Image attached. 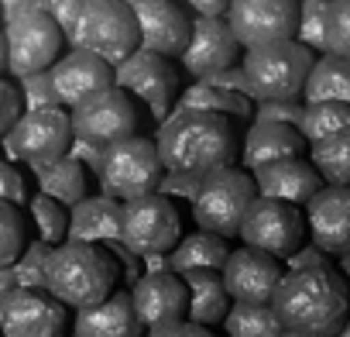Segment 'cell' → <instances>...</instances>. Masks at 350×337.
<instances>
[{
  "mask_svg": "<svg viewBox=\"0 0 350 337\" xmlns=\"http://www.w3.org/2000/svg\"><path fill=\"white\" fill-rule=\"evenodd\" d=\"M271 310L285 330L333 337L350 313V292H347L343 275L329 262L302 265V269L282 272L271 292Z\"/></svg>",
  "mask_w": 350,
  "mask_h": 337,
  "instance_id": "1",
  "label": "cell"
},
{
  "mask_svg": "<svg viewBox=\"0 0 350 337\" xmlns=\"http://www.w3.org/2000/svg\"><path fill=\"white\" fill-rule=\"evenodd\" d=\"M158 162L165 173L206 176L237 162V134L227 114L213 110H175L154 134Z\"/></svg>",
  "mask_w": 350,
  "mask_h": 337,
  "instance_id": "2",
  "label": "cell"
},
{
  "mask_svg": "<svg viewBox=\"0 0 350 337\" xmlns=\"http://www.w3.org/2000/svg\"><path fill=\"white\" fill-rule=\"evenodd\" d=\"M117 275L120 262L113 258V251L93 241H59L45 251L42 262L45 292H52L69 310L107 299L117 289Z\"/></svg>",
  "mask_w": 350,
  "mask_h": 337,
  "instance_id": "3",
  "label": "cell"
},
{
  "mask_svg": "<svg viewBox=\"0 0 350 337\" xmlns=\"http://www.w3.org/2000/svg\"><path fill=\"white\" fill-rule=\"evenodd\" d=\"M244 79L247 97L254 100H299L306 76L312 69V49L295 38L254 45L244 55Z\"/></svg>",
  "mask_w": 350,
  "mask_h": 337,
  "instance_id": "4",
  "label": "cell"
},
{
  "mask_svg": "<svg viewBox=\"0 0 350 337\" xmlns=\"http://www.w3.org/2000/svg\"><path fill=\"white\" fill-rule=\"evenodd\" d=\"M183 238V207L151 190L120 203V241L137 258H165Z\"/></svg>",
  "mask_w": 350,
  "mask_h": 337,
  "instance_id": "5",
  "label": "cell"
},
{
  "mask_svg": "<svg viewBox=\"0 0 350 337\" xmlns=\"http://www.w3.org/2000/svg\"><path fill=\"white\" fill-rule=\"evenodd\" d=\"M161 162H158V148L154 138L144 134H127L120 141L103 145L100 151V165H96V179L100 190L113 200H134L141 193H151L161 179Z\"/></svg>",
  "mask_w": 350,
  "mask_h": 337,
  "instance_id": "6",
  "label": "cell"
},
{
  "mask_svg": "<svg viewBox=\"0 0 350 337\" xmlns=\"http://www.w3.org/2000/svg\"><path fill=\"white\" fill-rule=\"evenodd\" d=\"M254 197H258V190H254V176L247 168L224 165L200 179V190L193 197V221L200 231H213L220 238H237V227Z\"/></svg>",
  "mask_w": 350,
  "mask_h": 337,
  "instance_id": "7",
  "label": "cell"
},
{
  "mask_svg": "<svg viewBox=\"0 0 350 337\" xmlns=\"http://www.w3.org/2000/svg\"><path fill=\"white\" fill-rule=\"evenodd\" d=\"M69 45L86 49L107 59L110 66L127 59L137 49V25H134L127 0H86L76 14Z\"/></svg>",
  "mask_w": 350,
  "mask_h": 337,
  "instance_id": "8",
  "label": "cell"
},
{
  "mask_svg": "<svg viewBox=\"0 0 350 337\" xmlns=\"http://www.w3.org/2000/svg\"><path fill=\"white\" fill-rule=\"evenodd\" d=\"M62 28L38 8H21L18 14L8 18L4 28V49H8V73L28 76V73H42L49 69L59 52H62Z\"/></svg>",
  "mask_w": 350,
  "mask_h": 337,
  "instance_id": "9",
  "label": "cell"
},
{
  "mask_svg": "<svg viewBox=\"0 0 350 337\" xmlns=\"http://www.w3.org/2000/svg\"><path fill=\"white\" fill-rule=\"evenodd\" d=\"M237 238L271 258H288L295 248L306 245V214L295 203L254 197L237 227Z\"/></svg>",
  "mask_w": 350,
  "mask_h": 337,
  "instance_id": "10",
  "label": "cell"
},
{
  "mask_svg": "<svg viewBox=\"0 0 350 337\" xmlns=\"http://www.w3.org/2000/svg\"><path fill=\"white\" fill-rule=\"evenodd\" d=\"M69 124H72V138H83L90 145H110L120 141L127 134H137V107L134 97L127 90H120L117 83L83 97L79 103L69 107Z\"/></svg>",
  "mask_w": 350,
  "mask_h": 337,
  "instance_id": "11",
  "label": "cell"
},
{
  "mask_svg": "<svg viewBox=\"0 0 350 337\" xmlns=\"http://www.w3.org/2000/svg\"><path fill=\"white\" fill-rule=\"evenodd\" d=\"M113 83L134 100H141L158 124L168 117L175 97H179V73H175L172 59L148 49H134L127 59H120L113 66Z\"/></svg>",
  "mask_w": 350,
  "mask_h": 337,
  "instance_id": "12",
  "label": "cell"
},
{
  "mask_svg": "<svg viewBox=\"0 0 350 337\" xmlns=\"http://www.w3.org/2000/svg\"><path fill=\"white\" fill-rule=\"evenodd\" d=\"M69 306L45 289L14 286L0 299V337H66Z\"/></svg>",
  "mask_w": 350,
  "mask_h": 337,
  "instance_id": "13",
  "label": "cell"
},
{
  "mask_svg": "<svg viewBox=\"0 0 350 337\" xmlns=\"http://www.w3.org/2000/svg\"><path fill=\"white\" fill-rule=\"evenodd\" d=\"M8 151L28 165L52 162L69 151L72 145V124L66 107H45V110H21L11 131L4 134Z\"/></svg>",
  "mask_w": 350,
  "mask_h": 337,
  "instance_id": "14",
  "label": "cell"
},
{
  "mask_svg": "<svg viewBox=\"0 0 350 337\" xmlns=\"http://www.w3.org/2000/svg\"><path fill=\"white\" fill-rule=\"evenodd\" d=\"M224 21L230 25L241 49L295 38L299 0H230Z\"/></svg>",
  "mask_w": 350,
  "mask_h": 337,
  "instance_id": "15",
  "label": "cell"
},
{
  "mask_svg": "<svg viewBox=\"0 0 350 337\" xmlns=\"http://www.w3.org/2000/svg\"><path fill=\"white\" fill-rule=\"evenodd\" d=\"M137 25V49L158 55H179L189 42V11L179 0H127Z\"/></svg>",
  "mask_w": 350,
  "mask_h": 337,
  "instance_id": "16",
  "label": "cell"
},
{
  "mask_svg": "<svg viewBox=\"0 0 350 337\" xmlns=\"http://www.w3.org/2000/svg\"><path fill=\"white\" fill-rule=\"evenodd\" d=\"M306 214V238L326 251V255H347L350 251V186H319L309 203L302 207Z\"/></svg>",
  "mask_w": 350,
  "mask_h": 337,
  "instance_id": "17",
  "label": "cell"
},
{
  "mask_svg": "<svg viewBox=\"0 0 350 337\" xmlns=\"http://www.w3.org/2000/svg\"><path fill=\"white\" fill-rule=\"evenodd\" d=\"M282 258H271L258 248H234L220 265L224 289L234 303H271V292L282 279Z\"/></svg>",
  "mask_w": 350,
  "mask_h": 337,
  "instance_id": "18",
  "label": "cell"
},
{
  "mask_svg": "<svg viewBox=\"0 0 350 337\" xmlns=\"http://www.w3.org/2000/svg\"><path fill=\"white\" fill-rule=\"evenodd\" d=\"M237 52H241V45L224 18H200L196 14V21L189 28V42L179 52V62L189 76L210 79L213 73L237 66Z\"/></svg>",
  "mask_w": 350,
  "mask_h": 337,
  "instance_id": "19",
  "label": "cell"
},
{
  "mask_svg": "<svg viewBox=\"0 0 350 337\" xmlns=\"http://www.w3.org/2000/svg\"><path fill=\"white\" fill-rule=\"evenodd\" d=\"M127 296L144 330L186 320V286H183V275L172 269H154L141 275Z\"/></svg>",
  "mask_w": 350,
  "mask_h": 337,
  "instance_id": "20",
  "label": "cell"
},
{
  "mask_svg": "<svg viewBox=\"0 0 350 337\" xmlns=\"http://www.w3.org/2000/svg\"><path fill=\"white\" fill-rule=\"evenodd\" d=\"M49 76H52V86H55V97L62 107H72L79 103L83 97L103 90L113 83V66L86 49H72L69 55L55 59L49 66Z\"/></svg>",
  "mask_w": 350,
  "mask_h": 337,
  "instance_id": "21",
  "label": "cell"
},
{
  "mask_svg": "<svg viewBox=\"0 0 350 337\" xmlns=\"http://www.w3.org/2000/svg\"><path fill=\"white\" fill-rule=\"evenodd\" d=\"M251 176H254V190H258V197L285 200V203H295V207H306L309 197L323 186L319 173L312 168V162H306L302 155L268 162V165L254 168Z\"/></svg>",
  "mask_w": 350,
  "mask_h": 337,
  "instance_id": "22",
  "label": "cell"
},
{
  "mask_svg": "<svg viewBox=\"0 0 350 337\" xmlns=\"http://www.w3.org/2000/svg\"><path fill=\"white\" fill-rule=\"evenodd\" d=\"M69 327L76 337H144V327L131 306V296L117 289L93 306L72 310Z\"/></svg>",
  "mask_w": 350,
  "mask_h": 337,
  "instance_id": "23",
  "label": "cell"
},
{
  "mask_svg": "<svg viewBox=\"0 0 350 337\" xmlns=\"http://www.w3.org/2000/svg\"><path fill=\"white\" fill-rule=\"evenodd\" d=\"M66 241H93V245L120 241V200L100 193V197H83L79 203H72Z\"/></svg>",
  "mask_w": 350,
  "mask_h": 337,
  "instance_id": "24",
  "label": "cell"
},
{
  "mask_svg": "<svg viewBox=\"0 0 350 337\" xmlns=\"http://www.w3.org/2000/svg\"><path fill=\"white\" fill-rule=\"evenodd\" d=\"M306 151V138L299 134L295 124H282V121H254L247 138H244V168L254 173V168L278 162V158H292Z\"/></svg>",
  "mask_w": 350,
  "mask_h": 337,
  "instance_id": "25",
  "label": "cell"
},
{
  "mask_svg": "<svg viewBox=\"0 0 350 337\" xmlns=\"http://www.w3.org/2000/svg\"><path fill=\"white\" fill-rule=\"evenodd\" d=\"M179 275H183V286H186V316L203 323V327L220 323L227 306H230L220 269H186Z\"/></svg>",
  "mask_w": 350,
  "mask_h": 337,
  "instance_id": "26",
  "label": "cell"
},
{
  "mask_svg": "<svg viewBox=\"0 0 350 337\" xmlns=\"http://www.w3.org/2000/svg\"><path fill=\"white\" fill-rule=\"evenodd\" d=\"M35 176H38V190L66 207L79 203L83 197H90V176H86V165L79 158H72L69 151L52 158V162H35Z\"/></svg>",
  "mask_w": 350,
  "mask_h": 337,
  "instance_id": "27",
  "label": "cell"
},
{
  "mask_svg": "<svg viewBox=\"0 0 350 337\" xmlns=\"http://www.w3.org/2000/svg\"><path fill=\"white\" fill-rule=\"evenodd\" d=\"M230 255L227 238L213 231H193L175 241V248L165 255V269L172 272H186V269H220Z\"/></svg>",
  "mask_w": 350,
  "mask_h": 337,
  "instance_id": "28",
  "label": "cell"
},
{
  "mask_svg": "<svg viewBox=\"0 0 350 337\" xmlns=\"http://www.w3.org/2000/svg\"><path fill=\"white\" fill-rule=\"evenodd\" d=\"M302 100H336V103H350V59L326 52L323 59H312V69L306 76L302 86Z\"/></svg>",
  "mask_w": 350,
  "mask_h": 337,
  "instance_id": "29",
  "label": "cell"
},
{
  "mask_svg": "<svg viewBox=\"0 0 350 337\" xmlns=\"http://www.w3.org/2000/svg\"><path fill=\"white\" fill-rule=\"evenodd\" d=\"M224 330L227 337H278L285 327L275 316L271 303H234L224 313Z\"/></svg>",
  "mask_w": 350,
  "mask_h": 337,
  "instance_id": "30",
  "label": "cell"
},
{
  "mask_svg": "<svg viewBox=\"0 0 350 337\" xmlns=\"http://www.w3.org/2000/svg\"><path fill=\"white\" fill-rule=\"evenodd\" d=\"M309 162H312V168L319 173L323 183L350 186V127L333 134V138L312 141L309 145Z\"/></svg>",
  "mask_w": 350,
  "mask_h": 337,
  "instance_id": "31",
  "label": "cell"
},
{
  "mask_svg": "<svg viewBox=\"0 0 350 337\" xmlns=\"http://www.w3.org/2000/svg\"><path fill=\"white\" fill-rule=\"evenodd\" d=\"M179 110H213V114H227V117H247L251 114V97L200 79L196 86H189L179 97Z\"/></svg>",
  "mask_w": 350,
  "mask_h": 337,
  "instance_id": "32",
  "label": "cell"
},
{
  "mask_svg": "<svg viewBox=\"0 0 350 337\" xmlns=\"http://www.w3.org/2000/svg\"><path fill=\"white\" fill-rule=\"evenodd\" d=\"M299 134L306 138V145L333 138L340 131L350 127V103H336V100H312L302 103V117H299Z\"/></svg>",
  "mask_w": 350,
  "mask_h": 337,
  "instance_id": "33",
  "label": "cell"
},
{
  "mask_svg": "<svg viewBox=\"0 0 350 337\" xmlns=\"http://www.w3.org/2000/svg\"><path fill=\"white\" fill-rule=\"evenodd\" d=\"M28 210H31V224L38 231V241L45 245H59L66 241V227H69V207L38 193V197H28Z\"/></svg>",
  "mask_w": 350,
  "mask_h": 337,
  "instance_id": "34",
  "label": "cell"
},
{
  "mask_svg": "<svg viewBox=\"0 0 350 337\" xmlns=\"http://www.w3.org/2000/svg\"><path fill=\"white\" fill-rule=\"evenodd\" d=\"M326 11H329V0H299L295 38L306 49L326 52Z\"/></svg>",
  "mask_w": 350,
  "mask_h": 337,
  "instance_id": "35",
  "label": "cell"
},
{
  "mask_svg": "<svg viewBox=\"0 0 350 337\" xmlns=\"http://www.w3.org/2000/svg\"><path fill=\"white\" fill-rule=\"evenodd\" d=\"M28 245V227H25V214L14 203L0 200V265H11Z\"/></svg>",
  "mask_w": 350,
  "mask_h": 337,
  "instance_id": "36",
  "label": "cell"
},
{
  "mask_svg": "<svg viewBox=\"0 0 350 337\" xmlns=\"http://www.w3.org/2000/svg\"><path fill=\"white\" fill-rule=\"evenodd\" d=\"M18 93H21V110L62 107L59 97H55V86H52L49 69H42V73H28V76H18Z\"/></svg>",
  "mask_w": 350,
  "mask_h": 337,
  "instance_id": "37",
  "label": "cell"
},
{
  "mask_svg": "<svg viewBox=\"0 0 350 337\" xmlns=\"http://www.w3.org/2000/svg\"><path fill=\"white\" fill-rule=\"evenodd\" d=\"M326 52L350 59V0H329V11H326Z\"/></svg>",
  "mask_w": 350,
  "mask_h": 337,
  "instance_id": "38",
  "label": "cell"
},
{
  "mask_svg": "<svg viewBox=\"0 0 350 337\" xmlns=\"http://www.w3.org/2000/svg\"><path fill=\"white\" fill-rule=\"evenodd\" d=\"M49 248L52 245H45V241H28L25 245V251L11 262L18 286H25V289H45V282H42V262H45V251Z\"/></svg>",
  "mask_w": 350,
  "mask_h": 337,
  "instance_id": "39",
  "label": "cell"
},
{
  "mask_svg": "<svg viewBox=\"0 0 350 337\" xmlns=\"http://www.w3.org/2000/svg\"><path fill=\"white\" fill-rule=\"evenodd\" d=\"M200 179L203 176H189V173H161V179H158V193H165V197H172L175 203H193V197H196V190H200Z\"/></svg>",
  "mask_w": 350,
  "mask_h": 337,
  "instance_id": "40",
  "label": "cell"
},
{
  "mask_svg": "<svg viewBox=\"0 0 350 337\" xmlns=\"http://www.w3.org/2000/svg\"><path fill=\"white\" fill-rule=\"evenodd\" d=\"M83 4H86V0H31V8L45 11V14L62 28L66 42H69V35H72V25H76V14H79Z\"/></svg>",
  "mask_w": 350,
  "mask_h": 337,
  "instance_id": "41",
  "label": "cell"
},
{
  "mask_svg": "<svg viewBox=\"0 0 350 337\" xmlns=\"http://www.w3.org/2000/svg\"><path fill=\"white\" fill-rule=\"evenodd\" d=\"M0 200L4 203H14V207H25L28 203V186H25V176L11 162L0 158Z\"/></svg>",
  "mask_w": 350,
  "mask_h": 337,
  "instance_id": "42",
  "label": "cell"
},
{
  "mask_svg": "<svg viewBox=\"0 0 350 337\" xmlns=\"http://www.w3.org/2000/svg\"><path fill=\"white\" fill-rule=\"evenodd\" d=\"M21 114V93H18V83L0 76V138L11 131V124L18 121Z\"/></svg>",
  "mask_w": 350,
  "mask_h": 337,
  "instance_id": "43",
  "label": "cell"
},
{
  "mask_svg": "<svg viewBox=\"0 0 350 337\" xmlns=\"http://www.w3.org/2000/svg\"><path fill=\"white\" fill-rule=\"evenodd\" d=\"M302 103L299 100H258V121H282V124H299Z\"/></svg>",
  "mask_w": 350,
  "mask_h": 337,
  "instance_id": "44",
  "label": "cell"
},
{
  "mask_svg": "<svg viewBox=\"0 0 350 337\" xmlns=\"http://www.w3.org/2000/svg\"><path fill=\"white\" fill-rule=\"evenodd\" d=\"M144 337H217L210 327L196 323V320H175V323H161V327H148Z\"/></svg>",
  "mask_w": 350,
  "mask_h": 337,
  "instance_id": "45",
  "label": "cell"
},
{
  "mask_svg": "<svg viewBox=\"0 0 350 337\" xmlns=\"http://www.w3.org/2000/svg\"><path fill=\"white\" fill-rule=\"evenodd\" d=\"M326 262V251H319L312 241L309 248H295L288 258H285V269H302V265H323Z\"/></svg>",
  "mask_w": 350,
  "mask_h": 337,
  "instance_id": "46",
  "label": "cell"
},
{
  "mask_svg": "<svg viewBox=\"0 0 350 337\" xmlns=\"http://www.w3.org/2000/svg\"><path fill=\"white\" fill-rule=\"evenodd\" d=\"M186 11H196L200 18H224L230 0H183Z\"/></svg>",
  "mask_w": 350,
  "mask_h": 337,
  "instance_id": "47",
  "label": "cell"
},
{
  "mask_svg": "<svg viewBox=\"0 0 350 337\" xmlns=\"http://www.w3.org/2000/svg\"><path fill=\"white\" fill-rule=\"evenodd\" d=\"M18 286V279H14V269L11 265H0V299H4L11 289Z\"/></svg>",
  "mask_w": 350,
  "mask_h": 337,
  "instance_id": "48",
  "label": "cell"
},
{
  "mask_svg": "<svg viewBox=\"0 0 350 337\" xmlns=\"http://www.w3.org/2000/svg\"><path fill=\"white\" fill-rule=\"evenodd\" d=\"M21 8H31V0H0V14H4V18L18 14Z\"/></svg>",
  "mask_w": 350,
  "mask_h": 337,
  "instance_id": "49",
  "label": "cell"
},
{
  "mask_svg": "<svg viewBox=\"0 0 350 337\" xmlns=\"http://www.w3.org/2000/svg\"><path fill=\"white\" fill-rule=\"evenodd\" d=\"M340 275H343L347 292H350V251H347V255H340Z\"/></svg>",
  "mask_w": 350,
  "mask_h": 337,
  "instance_id": "50",
  "label": "cell"
},
{
  "mask_svg": "<svg viewBox=\"0 0 350 337\" xmlns=\"http://www.w3.org/2000/svg\"><path fill=\"white\" fill-rule=\"evenodd\" d=\"M8 69V49H4V32H0V73Z\"/></svg>",
  "mask_w": 350,
  "mask_h": 337,
  "instance_id": "51",
  "label": "cell"
},
{
  "mask_svg": "<svg viewBox=\"0 0 350 337\" xmlns=\"http://www.w3.org/2000/svg\"><path fill=\"white\" fill-rule=\"evenodd\" d=\"M333 337H350V313H347V320L340 323V330H336Z\"/></svg>",
  "mask_w": 350,
  "mask_h": 337,
  "instance_id": "52",
  "label": "cell"
},
{
  "mask_svg": "<svg viewBox=\"0 0 350 337\" xmlns=\"http://www.w3.org/2000/svg\"><path fill=\"white\" fill-rule=\"evenodd\" d=\"M278 337H316V334H302V330H282Z\"/></svg>",
  "mask_w": 350,
  "mask_h": 337,
  "instance_id": "53",
  "label": "cell"
},
{
  "mask_svg": "<svg viewBox=\"0 0 350 337\" xmlns=\"http://www.w3.org/2000/svg\"><path fill=\"white\" fill-rule=\"evenodd\" d=\"M72 337H76V334H72Z\"/></svg>",
  "mask_w": 350,
  "mask_h": 337,
  "instance_id": "54",
  "label": "cell"
}]
</instances>
